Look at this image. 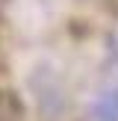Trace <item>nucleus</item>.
Listing matches in <instances>:
<instances>
[{
    "instance_id": "f257e3e1",
    "label": "nucleus",
    "mask_w": 118,
    "mask_h": 121,
    "mask_svg": "<svg viewBox=\"0 0 118 121\" xmlns=\"http://www.w3.org/2000/svg\"><path fill=\"white\" fill-rule=\"evenodd\" d=\"M92 121H118V89H106L92 106Z\"/></svg>"
}]
</instances>
